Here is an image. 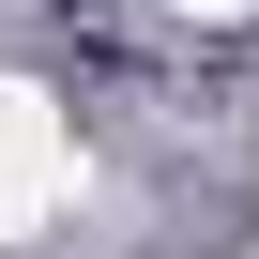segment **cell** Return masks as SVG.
Listing matches in <instances>:
<instances>
[{"instance_id": "2", "label": "cell", "mask_w": 259, "mask_h": 259, "mask_svg": "<svg viewBox=\"0 0 259 259\" xmlns=\"http://www.w3.org/2000/svg\"><path fill=\"white\" fill-rule=\"evenodd\" d=\"M183 16H259V0H183Z\"/></svg>"}, {"instance_id": "1", "label": "cell", "mask_w": 259, "mask_h": 259, "mask_svg": "<svg viewBox=\"0 0 259 259\" xmlns=\"http://www.w3.org/2000/svg\"><path fill=\"white\" fill-rule=\"evenodd\" d=\"M61 198H76V138H61V107H46L31 76H0V244H31Z\"/></svg>"}]
</instances>
